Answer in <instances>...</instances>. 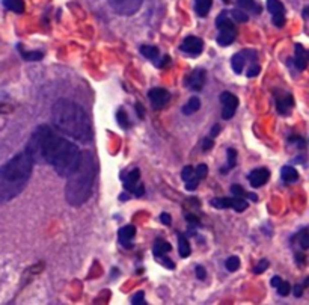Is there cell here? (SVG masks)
<instances>
[{"mask_svg": "<svg viewBox=\"0 0 309 305\" xmlns=\"http://www.w3.org/2000/svg\"><path fill=\"white\" fill-rule=\"evenodd\" d=\"M33 163H48L61 177H70L80 163L82 151L79 147L58 135L48 125H38L24 150Z\"/></svg>", "mask_w": 309, "mask_h": 305, "instance_id": "cell-1", "label": "cell"}, {"mask_svg": "<svg viewBox=\"0 0 309 305\" xmlns=\"http://www.w3.org/2000/svg\"><path fill=\"white\" fill-rule=\"evenodd\" d=\"M52 122L62 135L73 138L82 144L92 141V124L82 106L77 103L61 99L52 107Z\"/></svg>", "mask_w": 309, "mask_h": 305, "instance_id": "cell-2", "label": "cell"}, {"mask_svg": "<svg viewBox=\"0 0 309 305\" xmlns=\"http://www.w3.org/2000/svg\"><path fill=\"white\" fill-rule=\"evenodd\" d=\"M33 169V160L26 151L15 154L0 166V203L18 197L27 186Z\"/></svg>", "mask_w": 309, "mask_h": 305, "instance_id": "cell-3", "label": "cell"}, {"mask_svg": "<svg viewBox=\"0 0 309 305\" xmlns=\"http://www.w3.org/2000/svg\"><path fill=\"white\" fill-rule=\"evenodd\" d=\"M94 179H95V160L92 153H82V159L76 171L68 177V183L65 188V197L67 201L79 207L85 204L94 188Z\"/></svg>", "mask_w": 309, "mask_h": 305, "instance_id": "cell-4", "label": "cell"}, {"mask_svg": "<svg viewBox=\"0 0 309 305\" xmlns=\"http://www.w3.org/2000/svg\"><path fill=\"white\" fill-rule=\"evenodd\" d=\"M109 5L119 15H133L139 11L142 0H109Z\"/></svg>", "mask_w": 309, "mask_h": 305, "instance_id": "cell-5", "label": "cell"}, {"mask_svg": "<svg viewBox=\"0 0 309 305\" xmlns=\"http://www.w3.org/2000/svg\"><path fill=\"white\" fill-rule=\"evenodd\" d=\"M256 59H258V55H256V52H253V50H243V52L234 55L232 59H231V65H232L234 73H235V74H240V73L243 71V68H244V64H246L247 61L253 64V62H256Z\"/></svg>", "mask_w": 309, "mask_h": 305, "instance_id": "cell-6", "label": "cell"}, {"mask_svg": "<svg viewBox=\"0 0 309 305\" xmlns=\"http://www.w3.org/2000/svg\"><path fill=\"white\" fill-rule=\"evenodd\" d=\"M220 103H222V118L231 119L237 110L238 99L231 93H222L220 94Z\"/></svg>", "mask_w": 309, "mask_h": 305, "instance_id": "cell-7", "label": "cell"}, {"mask_svg": "<svg viewBox=\"0 0 309 305\" xmlns=\"http://www.w3.org/2000/svg\"><path fill=\"white\" fill-rule=\"evenodd\" d=\"M148 97H149L151 104H152L154 109H163L168 104V102H169L171 94L166 90H163V88H152L148 93Z\"/></svg>", "mask_w": 309, "mask_h": 305, "instance_id": "cell-8", "label": "cell"}, {"mask_svg": "<svg viewBox=\"0 0 309 305\" xmlns=\"http://www.w3.org/2000/svg\"><path fill=\"white\" fill-rule=\"evenodd\" d=\"M205 70H202V68H196V70H193L189 76H187V79H186V85L190 88V90H193V91H201L202 90V86L205 85Z\"/></svg>", "mask_w": 309, "mask_h": 305, "instance_id": "cell-9", "label": "cell"}, {"mask_svg": "<svg viewBox=\"0 0 309 305\" xmlns=\"http://www.w3.org/2000/svg\"><path fill=\"white\" fill-rule=\"evenodd\" d=\"M202 47H204V42L198 36H187L184 42L181 44V50L192 56H198L202 52Z\"/></svg>", "mask_w": 309, "mask_h": 305, "instance_id": "cell-10", "label": "cell"}, {"mask_svg": "<svg viewBox=\"0 0 309 305\" xmlns=\"http://www.w3.org/2000/svg\"><path fill=\"white\" fill-rule=\"evenodd\" d=\"M269 179H270V172L266 168H256L247 176V180L252 188H261L269 182Z\"/></svg>", "mask_w": 309, "mask_h": 305, "instance_id": "cell-11", "label": "cell"}, {"mask_svg": "<svg viewBox=\"0 0 309 305\" xmlns=\"http://www.w3.org/2000/svg\"><path fill=\"white\" fill-rule=\"evenodd\" d=\"M294 106V99L291 94H279L276 93V109L281 115H288L291 107Z\"/></svg>", "mask_w": 309, "mask_h": 305, "instance_id": "cell-12", "label": "cell"}, {"mask_svg": "<svg viewBox=\"0 0 309 305\" xmlns=\"http://www.w3.org/2000/svg\"><path fill=\"white\" fill-rule=\"evenodd\" d=\"M309 64V52L302 46L296 44V56H294V65L299 71H303Z\"/></svg>", "mask_w": 309, "mask_h": 305, "instance_id": "cell-13", "label": "cell"}, {"mask_svg": "<svg viewBox=\"0 0 309 305\" xmlns=\"http://www.w3.org/2000/svg\"><path fill=\"white\" fill-rule=\"evenodd\" d=\"M136 236V228L133 225H125L118 231V237L119 242L124 248H131V240Z\"/></svg>", "mask_w": 309, "mask_h": 305, "instance_id": "cell-14", "label": "cell"}, {"mask_svg": "<svg viewBox=\"0 0 309 305\" xmlns=\"http://www.w3.org/2000/svg\"><path fill=\"white\" fill-rule=\"evenodd\" d=\"M139 177H140V171H139L137 168H136V169H133L131 172H128V176H127V177H124V176H122V180H124V188H125V191H127V192L133 194L134 188L139 185Z\"/></svg>", "mask_w": 309, "mask_h": 305, "instance_id": "cell-15", "label": "cell"}, {"mask_svg": "<svg viewBox=\"0 0 309 305\" xmlns=\"http://www.w3.org/2000/svg\"><path fill=\"white\" fill-rule=\"evenodd\" d=\"M237 36V30L235 29H225V30H219V35H217V42L219 46H231L234 42Z\"/></svg>", "mask_w": 309, "mask_h": 305, "instance_id": "cell-16", "label": "cell"}, {"mask_svg": "<svg viewBox=\"0 0 309 305\" xmlns=\"http://www.w3.org/2000/svg\"><path fill=\"white\" fill-rule=\"evenodd\" d=\"M240 9L250 12V14H261V6L255 0H237Z\"/></svg>", "mask_w": 309, "mask_h": 305, "instance_id": "cell-17", "label": "cell"}, {"mask_svg": "<svg viewBox=\"0 0 309 305\" xmlns=\"http://www.w3.org/2000/svg\"><path fill=\"white\" fill-rule=\"evenodd\" d=\"M281 177L285 183H294L299 180V172L293 166H284L281 171Z\"/></svg>", "mask_w": 309, "mask_h": 305, "instance_id": "cell-18", "label": "cell"}, {"mask_svg": "<svg viewBox=\"0 0 309 305\" xmlns=\"http://www.w3.org/2000/svg\"><path fill=\"white\" fill-rule=\"evenodd\" d=\"M171 251V245L166 242V240H163V239H157L156 240V243H154V248H152V252H154V255L159 258V257H162V255H166V252H169Z\"/></svg>", "mask_w": 309, "mask_h": 305, "instance_id": "cell-19", "label": "cell"}, {"mask_svg": "<svg viewBox=\"0 0 309 305\" xmlns=\"http://www.w3.org/2000/svg\"><path fill=\"white\" fill-rule=\"evenodd\" d=\"M140 53H142L146 59H149V61H152V62H157V61H159V56H160L159 49L154 47V46H142V47H140Z\"/></svg>", "mask_w": 309, "mask_h": 305, "instance_id": "cell-20", "label": "cell"}, {"mask_svg": "<svg viewBox=\"0 0 309 305\" xmlns=\"http://www.w3.org/2000/svg\"><path fill=\"white\" fill-rule=\"evenodd\" d=\"M178 252L181 257H189L192 249H190V243L186 239L184 234H178Z\"/></svg>", "mask_w": 309, "mask_h": 305, "instance_id": "cell-21", "label": "cell"}, {"mask_svg": "<svg viewBox=\"0 0 309 305\" xmlns=\"http://www.w3.org/2000/svg\"><path fill=\"white\" fill-rule=\"evenodd\" d=\"M213 0H195V11L199 17H207L211 9Z\"/></svg>", "mask_w": 309, "mask_h": 305, "instance_id": "cell-22", "label": "cell"}, {"mask_svg": "<svg viewBox=\"0 0 309 305\" xmlns=\"http://www.w3.org/2000/svg\"><path fill=\"white\" fill-rule=\"evenodd\" d=\"M3 5L6 9L15 12V14H23L24 12V2L23 0H3Z\"/></svg>", "mask_w": 309, "mask_h": 305, "instance_id": "cell-23", "label": "cell"}, {"mask_svg": "<svg viewBox=\"0 0 309 305\" xmlns=\"http://www.w3.org/2000/svg\"><path fill=\"white\" fill-rule=\"evenodd\" d=\"M267 9L272 15L276 14H285V8L281 0H267Z\"/></svg>", "mask_w": 309, "mask_h": 305, "instance_id": "cell-24", "label": "cell"}, {"mask_svg": "<svg viewBox=\"0 0 309 305\" xmlns=\"http://www.w3.org/2000/svg\"><path fill=\"white\" fill-rule=\"evenodd\" d=\"M199 107H201L199 99H198V97H192V99L189 100V103L183 107V112H184V115H192V113L198 112Z\"/></svg>", "mask_w": 309, "mask_h": 305, "instance_id": "cell-25", "label": "cell"}, {"mask_svg": "<svg viewBox=\"0 0 309 305\" xmlns=\"http://www.w3.org/2000/svg\"><path fill=\"white\" fill-rule=\"evenodd\" d=\"M20 49V55L26 59V61H41L42 59V53L41 52H26L21 46H18Z\"/></svg>", "mask_w": 309, "mask_h": 305, "instance_id": "cell-26", "label": "cell"}, {"mask_svg": "<svg viewBox=\"0 0 309 305\" xmlns=\"http://www.w3.org/2000/svg\"><path fill=\"white\" fill-rule=\"evenodd\" d=\"M231 207L235 211H244L247 208V201L241 197H234V198H231Z\"/></svg>", "mask_w": 309, "mask_h": 305, "instance_id": "cell-27", "label": "cell"}, {"mask_svg": "<svg viewBox=\"0 0 309 305\" xmlns=\"http://www.w3.org/2000/svg\"><path fill=\"white\" fill-rule=\"evenodd\" d=\"M297 240H299V245L302 246V249H309V230L308 228L302 230V231L297 234Z\"/></svg>", "mask_w": 309, "mask_h": 305, "instance_id": "cell-28", "label": "cell"}, {"mask_svg": "<svg viewBox=\"0 0 309 305\" xmlns=\"http://www.w3.org/2000/svg\"><path fill=\"white\" fill-rule=\"evenodd\" d=\"M232 17H234V20L235 21H238V23H246L247 20H249V15H247V12L246 11H243V9H240V8H235V9H232Z\"/></svg>", "mask_w": 309, "mask_h": 305, "instance_id": "cell-29", "label": "cell"}, {"mask_svg": "<svg viewBox=\"0 0 309 305\" xmlns=\"http://www.w3.org/2000/svg\"><path fill=\"white\" fill-rule=\"evenodd\" d=\"M225 266H226V269H228L229 272H235V271L238 269V266H240V258L235 257V255H232V257H229V258L226 260Z\"/></svg>", "mask_w": 309, "mask_h": 305, "instance_id": "cell-30", "label": "cell"}, {"mask_svg": "<svg viewBox=\"0 0 309 305\" xmlns=\"http://www.w3.org/2000/svg\"><path fill=\"white\" fill-rule=\"evenodd\" d=\"M211 205L216 208H228L231 207V198H214L211 201Z\"/></svg>", "mask_w": 309, "mask_h": 305, "instance_id": "cell-31", "label": "cell"}, {"mask_svg": "<svg viewBox=\"0 0 309 305\" xmlns=\"http://www.w3.org/2000/svg\"><path fill=\"white\" fill-rule=\"evenodd\" d=\"M226 154H228V169H231L237 163V151L234 148H228Z\"/></svg>", "mask_w": 309, "mask_h": 305, "instance_id": "cell-32", "label": "cell"}, {"mask_svg": "<svg viewBox=\"0 0 309 305\" xmlns=\"http://www.w3.org/2000/svg\"><path fill=\"white\" fill-rule=\"evenodd\" d=\"M116 119H118V122H119L121 127H124V128L128 127V118H127V113H125L122 109L118 110V113H116Z\"/></svg>", "mask_w": 309, "mask_h": 305, "instance_id": "cell-33", "label": "cell"}, {"mask_svg": "<svg viewBox=\"0 0 309 305\" xmlns=\"http://www.w3.org/2000/svg\"><path fill=\"white\" fill-rule=\"evenodd\" d=\"M276 289H278V293H279L281 296H287V295H290V292H291V286H290V283H287V281H282Z\"/></svg>", "mask_w": 309, "mask_h": 305, "instance_id": "cell-34", "label": "cell"}, {"mask_svg": "<svg viewBox=\"0 0 309 305\" xmlns=\"http://www.w3.org/2000/svg\"><path fill=\"white\" fill-rule=\"evenodd\" d=\"M193 176H195V168H192V166H184V168H183V171H181V179H183L184 182H189Z\"/></svg>", "mask_w": 309, "mask_h": 305, "instance_id": "cell-35", "label": "cell"}, {"mask_svg": "<svg viewBox=\"0 0 309 305\" xmlns=\"http://www.w3.org/2000/svg\"><path fill=\"white\" fill-rule=\"evenodd\" d=\"M272 20H273V24L276 27H284V24H285V14H276V15L272 17Z\"/></svg>", "mask_w": 309, "mask_h": 305, "instance_id": "cell-36", "label": "cell"}, {"mask_svg": "<svg viewBox=\"0 0 309 305\" xmlns=\"http://www.w3.org/2000/svg\"><path fill=\"white\" fill-rule=\"evenodd\" d=\"M270 266V263H269V260H266V258H263L256 266H255V274H263V272H266L267 271V268Z\"/></svg>", "mask_w": 309, "mask_h": 305, "instance_id": "cell-37", "label": "cell"}, {"mask_svg": "<svg viewBox=\"0 0 309 305\" xmlns=\"http://www.w3.org/2000/svg\"><path fill=\"white\" fill-rule=\"evenodd\" d=\"M195 174H196V177H198L199 180L205 179L207 174H208V168H207V165H198L196 169H195Z\"/></svg>", "mask_w": 309, "mask_h": 305, "instance_id": "cell-38", "label": "cell"}, {"mask_svg": "<svg viewBox=\"0 0 309 305\" xmlns=\"http://www.w3.org/2000/svg\"><path fill=\"white\" fill-rule=\"evenodd\" d=\"M260 71H261V67L256 62H253L247 70V77H256L260 74Z\"/></svg>", "mask_w": 309, "mask_h": 305, "instance_id": "cell-39", "label": "cell"}, {"mask_svg": "<svg viewBox=\"0 0 309 305\" xmlns=\"http://www.w3.org/2000/svg\"><path fill=\"white\" fill-rule=\"evenodd\" d=\"M187 183V186H186V189L187 191H195L196 188H198V185H199V179L196 177V174L189 180V182H186Z\"/></svg>", "mask_w": 309, "mask_h": 305, "instance_id": "cell-40", "label": "cell"}, {"mask_svg": "<svg viewBox=\"0 0 309 305\" xmlns=\"http://www.w3.org/2000/svg\"><path fill=\"white\" fill-rule=\"evenodd\" d=\"M231 192H232V195L234 197H246V192H244V189L240 186V185H232V188H231Z\"/></svg>", "mask_w": 309, "mask_h": 305, "instance_id": "cell-41", "label": "cell"}, {"mask_svg": "<svg viewBox=\"0 0 309 305\" xmlns=\"http://www.w3.org/2000/svg\"><path fill=\"white\" fill-rule=\"evenodd\" d=\"M143 194H145V188H143V185H140V183H139V185L134 188L133 195H134V197H142Z\"/></svg>", "mask_w": 309, "mask_h": 305, "instance_id": "cell-42", "label": "cell"}, {"mask_svg": "<svg viewBox=\"0 0 309 305\" xmlns=\"http://www.w3.org/2000/svg\"><path fill=\"white\" fill-rule=\"evenodd\" d=\"M131 302H133V304H142V302H145V301H143V292L136 293V295L133 296Z\"/></svg>", "mask_w": 309, "mask_h": 305, "instance_id": "cell-43", "label": "cell"}, {"mask_svg": "<svg viewBox=\"0 0 309 305\" xmlns=\"http://www.w3.org/2000/svg\"><path fill=\"white\" fill-rule=\"evenodd\" d=\"M186 219H187L190 224H193V225H198V224H199V217L195 216V214H192V213H187V214H186Z\"/></svg>", "mask_w": 309, "mask_h": 305, "instance_id": "cell-44", "label": "cell"}, {"mask_svg": "<svg viewBox=\"0 0 309 305\" xmlns=\"http://www.w3.org/2000/svg\"><path fill=\"white\" fill-rule=\"evenodd\" d=\"M196 277H198V280H205L207 272L202 266H198V268H196Z\"/></svg>", "mask_w": 309, "mask_h": 305, "instance_id": "cell-45", "label": "cell"}, {"mask_svg": "<svg viewBox=\"0 0 309 305\" xmlns=\"http://www.w3.org/2000/svg\"><path fill=\"white\" fill-rule=\"evenodd\" d=\"M213 144H214V142H213L211 138H205V139L202 141V150H204V151H208V150L213 147Z\"/></svg>", "mask_w": 309, "mask_h": 305, "instance_id": "cell-46", "label": "cell"}, {"mask_svg": "<svg viewBox=\"0 0 309 305\" xmlns=\"http://www.w3.org/2000/svg\"><path fill=\"white\" fill-rule=\"evenodd\" d=\"M159 258H162V263H163L166 268H169V269H174V268H175V265H174L169 258H166L165 255H162V257H159Z\"/></svg>", "mask_w": 309, "mask_h": 305, "instance_id": "cell-47", "label": "cell"}, {"mask_svg": "<svg viewBox=\"0 0 309 305\" xmlns=\"http://www.w3.org/2000/svg\"><path fill=\"white\" fill-rule=\"evenodd\" d=\"M160 219H162V222L163 224H166V225H171V214H168V213H162L160 214Z\"/></svg>", "mask_w": 309, "mask_h": 305, "instance_id": "cell-48", "label": "cell"}, {"mask_svg": "<svg viewBox=\"0 0 309 305\" xmlns=\"http://www.w3.org/2000/svg\"><path fill=\"white\" fill-rule=\"evenodd\" d=\"M294 296H297V298H300L302 295H303V286H294Z\"/></svg>", "mask_w": 309, "mask_h": 305, "instance_id": "cell-49", "label": "cell"}, {"mask_svg": "<svg viewBox=\"0 0 309 305\" xmlns=\"http://www.w3.org/2000/svg\"><path fill=\"white\" fill-rule=\"evenodd\" d=\"M136 110H137V116H139V118H143V116H145V115H143V113H145V110H143V107H142L139 103L136 104Z\"/></svg>", "mask_w": 309, "mask_h": 305, "instance_id": "cell-50", "label": "cell"}, {"mask_svg": "<svg viewBox=\"0 0 309 305\" xmlns=\"http://www.w3.org/2000/svg\"><path fill=\"white\" fill-rule=\"evenodd\" d=\"M281 283H282V278H281V277H273V278H272V286H273V287H278Z\"/></svg>", "mask_w": 309, "mask_h": 305, "instance_id": "cell-51", "label": "cell"}, {"mask_svg": "<svg viewBox=\"0 0 309 305\" xmlns=\"http://www.w3.org/2000/svg\"><path fill=\"white\" fill-rule=\"evenodd\" d=\"M219 132H220V127H219V125L216 124V125H214V127L211 128V138H216V136L219 135Z\"/></svg>", "mask_w": 309, "mask_h": 305, "instance_id": "cell-52", "label": "cell"}, {"mask_svg": "<svg viewBox=\"0 0 309 305\" xmlns=\"http://www.w3.org/2000/svg\"><path fill=\"white\" fill-rule=\"evenodd\" d=\"M246 197H247V198H250L252 201H258V197H256L255 194H246Z\"/></svg>", "mask_w": 309, "mask_h": 305, "instance_id": "cell-53", "label": "cell"}, {"mask_svg": "<svg viewBox=\"0 0 309 305\" xmlns=\"http://www.w3.org/2000/svg\"><path fill=\"white\" fill-rule=\"evenodd\" d=\"M303 17H305L306 20H309V6H308V8H305V9H303Z\"/></svg>", "mask_w": 309, "mask_h": 305, "instance_id": "cell-54", "label": "cell"}, {"mask_svg": "<svg viewBox=\"0 0 309 305\" xmlns=\"http://www.w3.org/2000/svg\"><path fill=\"white\" fill-rule=\"evenodd\" d=\"M303 258H305V257H303L302 254H297V263H303Z\"/></svg>", "mask_w": 309, "mask_h": 305, "instance_id": "cell-55", "label": "cell"}, {"mask_svg": "<svg viewBox=\"0 0 309 305\" xmlns=\"http://www.w3.org/2000/svg\"><path fill=\"white\" fill-rule=\"evenodd\" d=\"M225 2H226V0H225Z\"/></svg>", "mask_w": 309, "mask_h": 305, "instance_id": "cell-56", "label": "cell"}]
</instances>
